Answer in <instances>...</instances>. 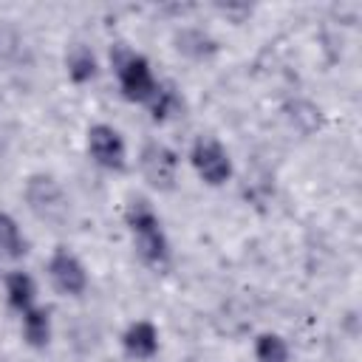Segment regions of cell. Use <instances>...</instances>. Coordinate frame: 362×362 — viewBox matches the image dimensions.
Segmentation results:
<instances>
[{"mask_svg": "<svg viewBox=\"0 0 362 362\" xmlns=\"http://www.w3.org/2000/svg\"><path fill=\"white\" fill-rule=\"evenodd\" d=\"M48 280L65 297H79L88 288V272L82 260L65 246H57L54 255L48 257Z\"/></svg>", "mask_w": 362, "mask_h": 362, "instance_id": "obj_6", "label": "cell"}, {"mask_svg": "<svg viewBox=\"0 0 362 362\" xmlns=\"http://www.w3.org/2000/svg\"><path fill=\"white\" fill-rule=\"evenodd\" d=\"M139 170L156 189H173L178 178V156L164 141H147L139 153Z\"/></svg>", "mask_w": 362, "mask_h": 362, "instance_id": "obj_5", "label": "cell"}, {"mask_svg": "<svg viewBox=\"0 0 362 362\" xmlns=\"http://www.w3.org/2000/svg\"><path fill=\"white\" fill-rule=\"evenodd\" d=\"M147 107H150L153 122H167V119H173L175 113H181L184 99H181V93H178V88H175L173 82H158L153 99L147 102Z\"/></svg>", "mask_w": 362, "mask_h": 362, "instance_id": "obj_13", "label": "cell"}, {"mask_svg": "<svg viewBox=\"0 0 362 362\" xmlns=\"http://www.w3.org/2000/svg\"><path fill=\"white\" fill-rule=\"evenodd\" d=\"M122 348L133 359H153L158 354V328L150 320H136L122 334Z\"/></svg>", "mask_w": 362, "mask_h": 362, "instance_id": "obj_8", "label": "cell"}, {"mask_svg": "<svg viewBox=\"0 0 362 362\" xmlns=\"http://www.w3.org/2000/svg\"><path fill=\"white\" fill-rule=\"evenodd\" d=\"M124 223L133 235V249L150 269H164L170 260V240L161 229V218L144 198H133L124 209Z\"/></svg>", "mask_w": 362, "mask_h": 362, "instance_id": "obj_1", "label": "cell"}, {"mask_svg": "<svg viewBox=\"0 0 362 362\" xmlns=\"http://www.w3.org/2000/svg\"><path fill=\"white\" fill-rule=\"evenodd\" d=\"M23 339L31 348H45L51 342V314L42 305H31L28 311H23Z\"/></svg>", "mask_w": 362, "mask_h": 362, "instance_id": "obj_11", "label": "cell"}, {"mask_svg": "<svg viewBox=\"0 0 362 362\" xmlns=\"http://www.w3.org/2000/svg\"><path fill=\"white\" fill-rule=\"evenodd\" d=\"M110 65L119 76V88H122V96L127 102L147 105L153 99L158 79L153 76V68H150L147 57L130 51L127 45H113L110 48Z\"/></svg>", "mask_w": 362, "mask_h": 362, "instance_id": "obj_2", "label": "cell"}, {"mask_svg": "<svg viewBox=\"0 0 362 362\" xmlns=\"http://www.w3.org/2000/svg\"><path fill=\"white\" fill-rule=\"evenodd\" d=\"M23 192H25L28 209H31L40 221H45V223H51V226L68 223V218H71V201H68V195H65V189L59 187L57 178H51V175H45V173L28 175Z\"/></svg>", "mask_w": 362, "mask_h": 362, "instance_id": "obj_3", "label": "cell"}, {"mask_svg": "<svg viewBox=\"0 0 362 362\" xmlns=\"http://www.w3.org/2000/svg\"><path fill=\"white\" fill-rule=\"evenodd\" d=\"M28 252V240L8 212H0V260H20Z\"/></svg>", "mask_w": 362, "mask_h": 362, "instance_id": "obj_12", "label": "cell"}, {"mask_svg": "<svg viewBox=\"0 0 362 362\" xmlns=\"http://www.w3.org/2000/svg\"><path fill=\"white\" fill-rule=\"evenodd\" d=\"M3 286H6V300H8V305L14 311L23 314V311H28L34 305V300H37V283H34V277L28 272H8L6 280H3Z\"/></svg>", "mask_w": 362, "mask_h": 362, "instance_id": "obj_9", "label": "cell"}, {"mask_svg": "<svg viewBox=\"0 0 362 362\" xmlns=\"http://www.w3.org/2000/svg\"><path fill=\"white\" fill-rule=\"evenodd\" d=\"M175 48L181 54L192 57V59H204V57H209V54L218 51V42L206 31H201V28H184L175 37Z\"/></svg>", "mask_w": 362, "mask_h": 362, "instance_id": "obj_14", "label": "cell"}, {"mask_svg": "<svg viewBox=\"0 0 362 362\" xmlns=\"http://www.w3.org/2000/svg\"><path fill=\"white\" fill-rule=\"evenodd\" d=\"M88 153L99 167L113 170V173L124 170L127 164V147H124L122 133L105 122L88 127Z\"/></svg>", "mask_w": 362, "mask_h": 362, "instance_id": "obj_7", "label": "cell"}, {"mask_svg": "<svg viewBox=\"0 0 362 362\" xmlns=\"http://www.w3.org/2000/svg\"><path fill=\"white\" fill-rule=\"evenodd\" d=\"M65 71H68V79H71V82L85 85V82H90V79L99 74V59H96V54H93L88 45L76 42V45L65 54Z\"/></svg>", "mask_w": 362, "mask_h": 362, "instance_id": "obj_10", "label": "cell"}, {"mask_svg": "<svg viewBox=\"0 0 362 362\" xmlns=\"http://www.w3.org/2000/svg\"><path fill=\"white\" fill-rule=\"evenodd\" d=\"M255 362H288V345L280 334H260L255 339Z\"/></svg>", "mask_w": 362, "mask_h": 362, "instance_id": "obj_15", "label": "cell"}, {"mask_svg": "<svg viewBox=\"0 0 362 362\" xmlns=\"http://www.w3.org/2000/svg\"><path fill=\"white\" fill-rule=\"evenodd\" d=\"M189 164L209 187H221L232 178V158L215 136H198L189 147Z\"/></svg>", "mask_w": 362, "mask_h": 362, "instance_id": "obj_4", "label": "cell"}]
</instances>
